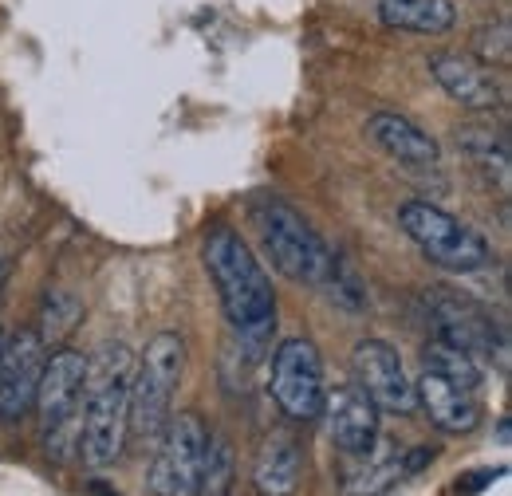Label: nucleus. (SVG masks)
<instances>
[{"label":"nucleus","instance_id":"nucleus-20","mask_svg":"<svg viewBox=\"0 0 512 496\" xmlns=\"http://www.w3.org/2000/svg\"><path fill=\"white\" fill-rule=\"evenodd\" d=\"M40 323H36V335H40V343L44 347H60L67 335L79 327V319H83V304H79V296L75 292H67V288H52L48 296H44V304H40V315H36Z\"/></svg>","mask_w":512,"mask_h":496},{"label":"nucleus","instance_id":"nucleus-11","mask_svg":"<svg viewBox=\"0 0 512 496\" xmlns=\"http://www.w3.org/2000/svg\"><path fill=\"white\" fill-rule=\"evenodd\" d=\"M48 363V347L36 331H16L0 351V422H16L32 410L36 386Z\"/></svg>","mask_w":512,"mask_h":496},{"label":"nucleus","instance_id":"nucleus-15","mask_svg":"<svg viewBox=\"0 0 512 496\" xmlns=\"http://www.w3.org/2000/svg\"><path fill=\"white\" fill-rule=\"evenodd\" d=\"M367 134H371V142H375L383 154H390V158H394L398 166H406V170L430 174V170L442 166V150H438V142H434L418 123H410L406 115L379 111V115L367 119Z\"/></svg>","mask_w":512,"mask_h":496},{"label":"nucleus","instance_id":"nucleus-9","mask_svg":"<svg viewBox=\"0 0 512 496\" xmlns=\"http://www.w3.org/2000/svg\"><path fill=\"white\" fill-rule=\"evenodd\" d=\"M430 311H434V335L453 343L457 351H465L469 359L477 363H509V343H505V331L493 323V315L473 304L469 296H457V292H434L430 296Z\"/></svg>","mask_w":512,"mask_h":496},{"label":"nucleus","instance_id":"nucleus-8","mask_svg":"<svg viewBox=\"0 0 512 496\" xmlns=\"http://www.w3.org/2000/svg\"><path fill=\"white\" fill-rule=\"evenodd\" d=\"M272 402L288 422H316L323 410V363L312 339H284L272 355Z\"/></svg>","mask_w":512,"mask_h":496},{"label":"nucleus","instance_id":"nucleus-23","mask_svg":"<svg viewBox=\"0 0 512 496\" xmlns=\"http://www.w3.org/2000/svg\"><path fill=\"white\" fill-rule=\"evenodd\" d=\"M473 52H477V63H485V67H509V60H512L509 20L485 24V28L473 36Z\"/></svg>","mask_w":512,"mask_h":496},{"label":"nucleus","instance_id":"nucleus-27","mask_svg":"<svg viewBox=\"0 0 512 496\" xmlns=\"http://www.w3.org/2000/svg\"><path fill=\"white\" fill-rule=\"evenodd\" d=\"M4 343H8V335H4V327H0V351H4Z\"/></svg>","mask_w":512,"mask_h":496},{"label":"nucleus","instance_id":"nucleus-26","mask_svg":"<svg viewBox=\"0 0 512 496\" xmlns=\"http://www.w3.org/2000/svg\"><path fill=\"white\" fill-rule=\"evenodd\" d=\"M4 276H8V260L0 256V284H4Z\"/></svg>","mask_w":512,"mask_h":496},{"label":"nucleus","instance_id":"nucleus-24","mask_svg":"<svg viewBox=\"0 0 512 496\" xmlns=\"http://www.w3.org/2000/svg\"><path fill=\"white\" fill-rule=\"evenodd\" d=\"M497 477H505V469H481V473H469V481H461L457 485V493L469 496V493H481L485 485H493Z\"/></svg>","mask_w":512,"mask_h":496},{"label":"nucleus","instance_id":"nucleus-1","mask_svg":"<svg viewBox=\"0 0 512 496\" xmlns=\"http://www.w3.org/2000/svg\"><path fill=\"white\" fill-rule=\"evenodd\" d=\"M130 374L134 351L127 343H103L87 359L83 414H79V457L91 469H111L130 441Z\"/></svg>","mask_w":512,"mask_h":496},{"label":"nucleus","instance_id":"nucleus-10","mask_svg":"<svg viewBox=\"0 0 512 496\" xmlns=\"http://www.w3.org/2000/svg\"><path fill=\"white\" fill-rule=\"evenodd\" d=\"M351 374H355V386L383 410V414H414L418 402H414V382L402 367V355L386 343V339H359L355 351H351Z\"/></svg>","mask_w":512,"mask_h":496},{"label":"nucleus","instance_id":"nucleus-21","mask_svg":"<svg viewBox=\"0 0 512 496\" xmlns=\"http://www.w3.org/2000/svg\"><path fill=\"white\" fill-rule=\"evenodd\" d=\"M422 363H426V371L442 374V378L457 382V386H465V390H481V363L469 359L465 351H457V347L446 343V339H438V335H430Z\"/></svg>","mask_w":512,"mask_h":496},{"label":"nucleus","instance_id":"nucleus-3","mask_svg":"<svg viewBox=\"0 0 512 496\" xmlns=\"http://www.w3.org/2000/svg\"><path fill=\"white\" fill-rule=\"evenodd\" d=\"M249 217L260 233L264 252L288 280L323 288V276L331 268V248L323 245V237L308 225L300 209H292L276 193H256L249 201Z\"/></svg>","mask_w":512,"mask_h":496},{"label":"nucleus","instance_id":"nucleus-7","mask_svg":"<svg viewBox=\"0 0 512 496\" xmlns=\"http://www.w3.org/2000/svg\"><path fill=\"white\" fill-rule=\"evenodd\" d=\"M209 445V426L197 414H170L166 430L154 441V465L146 473V485L154 496H193L201 461Z\"/></svg>","mask_w":512,"mask_h":496},{"label":"nucleus","instance_id":"nucleus-14","mask_svg":"<svg viewBox=\"0 0 512 496\" xmlns=\"http://www.w3.org/2000/svg\"><path fill=\"white\" fill-rule=\"evenodd\" d=\"M414 402L426 410V418L442 434H473L481 422L477 390H465L434 371H422V378L414 382Z\"/></svg>","mask_w":512,"mask_h":496},{"label":"nucleus","instance_id":"nucleus-22","mask_svg":"<svg viewBox=\"0 0 512 496\" xmlns=\"http://www.w3.org/2000/svg\"><path fill=\"white\" fill-rule=\"evenodd\" d=\"M233 493V449L225 437L209 434L205 445V461H201V477H197V493L193 496H229Z\"/></svg>","mask_w":512,"mask_h":496},{"label":"nucleus","instance_id":"nucleus-2","mask_svg":"<svg viewBox=\"0 0 512 496\" xmlns=\"http://www.w3.org/2000/svg\"><path fill=\"white\" fill-rule=\"evenodd\" d=\"M201 260H205V272L221 296V308H225V319L233 323V331H256V327L276 323L272 280L237 229L217 225L201 245Z\"/></svg>","mask_w":512,"mask_h":496},{"label":"nucleus","instance_id":"nucleus-13","mask_svg":"<svg viewBox=\"0 0 512 496\" xmlns=\"http://www.w3.org/2000/svg\"><path fill=\"white\" fill-rule=\"evenodd\" d=\"M426 67L457 107H465V111H497L501 107V83L493 79V71L485 63L469 60L461 52H434Z\"/></svg>","mask_w":512,"mask_h":496},{"label":"nucleus","instance_id":"nucleus-12","mask_svg":"<svg viewBox=\"0 0 512 496\" xmlns=\"http://www.w3.org/2000/svg\"><path fill=\"white\" fill-rule=\"evenodd\" d=\"M320 414H327V434L335 441V449L347 453V457L367 453L375 445V437H379V406L355 382L323 390Z\"/></svg>","mask_w":512,"mask_h":496},{"label":"nucleus","instance_id":"nucleus-5","mask_svg":"<svg viewBox=\"0 0 512 496\" xmlns=\"http://www.w3.org/2000/svg\"><path fill=\"white\" fill-rule=\"evenodd\" d=\"M83 378H87L83 351H56V355H48L32 406H36V426H40L44 453L52 461H71L79 453Z\"/></svg>","mask_w":512,"mask_h":496},{"label":"nucleus","instance_id":"nucleus-4","mask_svg":"<svg viewBox=\"0 0 512 496\" xmlns=\"http://www.w3.org/2000/svg\"><path fill=\"white\" fill-rule=\"evenodd\" d=\"M186 371V343L178 331H158L142 355L134 359L130 374V441L150 445L170 422V406H174V390L182 386Z\"/></svg>","mask_w":512,"mask_h":496},{"label":"nucleus","instance_id":"nucleus-19","mask_svg":"<svg viewBox=\"0 0 512 496\" xmlns=\"http://www.w3.org/2000/svg\"><path fill=\"white\" fill-rule=\"evenodd\" d=\"M457 146L469 154L473 166H481L489 178H497V189L509 193V142L493 130H481V126H465L457 130Z\"/></svg>","mask_w":512,"mask_h":496},{"label":"nucleus","instance_id":"nucleus-18","mask_svg":"<svg viewBox=\"0 0 512 496\" xmlns=\"http://www.w3.org/2000/svg\"><path fill=\"white\" fill-rule=\"evenodd\" d=\"M379 20L390 32L442 36L457 24L453 0H379Z\"/></svg>","mask_w":512,"mask_h":496},{"label":"nucleus","instance_id":"nucleus-6","mask_svg":"<svg viewBox=\"0 0 512 496\" xmlns=\"http://www.w3.org/2000/svg\"><path fill=\"white\" fill-rule=\"evenodd\" d=\"M398 225L402 233L418 245V252L446 268V272H481L489 268L493 252L485 245V237L477 229H469L465 221H457L453 213H446L442 205H430V201H406L398 209Z\"/></svg>","mask_w":512,"mask_h":496},{"label":"nucleus","instance_id":"nucleus-17","mask_svg":"<svg viewBox=\"0 0 512 496\" xmlns=\"http://www.w3.org/2000/svg\"><path fill=\"white\" fill-rule=\"evenodd\" d=\"M402 477H410V473H406V449H402L398 441H379V437H375V445H371L367 453H359V465L347 469L343 493L386 496Z\"/></svg>","mask_w":512,"mask_h":496},{"label":"nucleus","instance_id":"nucleus-25","mask_svg":"<svg viewBox=\"0 0 512 496\" xmlns=\"http://www.w3.org/2000/svg\"><path fill=\"white\" fill-rule=\"evenodd\" d=\"M87 496H119V493H111L103 481H91V485H87Z\"/></svg>","mask_w":512,"mask_h":496},{"label":"nucleus","instance_id":"nucleus-16","mask_svg":"<svg viewBox=\"0 0 512 496\" xmlns=\"http://www.w3.org/2000/svg\"><path fill=\"white\" fill-rule=\"evenodd\" d=\"M300 441L292 430H272L260 441L253 465V485L260 496H292L300 485Z\"/></svg>","mask_w":512,"mask_h":496}]
</instances>
